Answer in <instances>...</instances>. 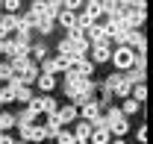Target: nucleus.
Listing matches in <instances>:
<instances>
[{
    "mask_svg": "<svg viewBox=\"0 0 153 144\" xmlns=\"http://www.w3.org/2000/svg\"><path fill=\"white\" fill-rule=\"evenodd\" d=\"M65 73H68V79H65V94L74 100L71 106H82V103H88L91 94H94V82H91L88 76L74 73V71H65Z\"/></svg>",
    "mask_w": 153,
    "mask_h": 144,
    "instance_id": "f257e3e1",
    "label": "nucleus"
},
{
    "mask_svg": "<svg viewBox=\"0 0 153 144\" xmlns=\"http://www.w3.org/2000/svg\"><path fill=\"white\" fill-rule=\"evenodd\" d=\"M115 62V68L124 73L130 71V68H135V59H138V53H135L133 47H127V44H118V47H112V56H109Z\"/></svg>",
    "mask_w": 153,
    "mask_h": 144,
    "instance_id": "f03ea898",
    "label": "nucleus"
},
{
    "mask_svg": "<svg viewBox=\"0 0 153 144\" xmlns=\"http://www.w3.org/2000/svg\"><path fill=\"white\" fill-rule=\"evenodd\" d=\"M6 88H9V94H12V100H21V103H30V100H33V88L24 85V82H18V79H9Z\"/></svg>",
    "mask_w": 153,
    "mask_h": 144,
    "instance_id": "7ed1b4c3",
    "label": "nucleus"
},
{
    "mask_svg": "<svg viewBox=\"0 0 153 144\" xmlns=\"http://www.w3.org/2000/svg\"><path fill=\"white\" fill-rule=\"evenodd\" d=\"M76 118H79V121L94 124V121H100V118H103V112H100V106H97V100H88V103H82V106H79Z\"/></svg>",
    "mask_w": 153,
    "mask_h": 144,
    "instance_id": "20e7f679",
    "label": "nucleus"
},
{
    "mask_svg": "<svg viewBox=\"0 0 153 144\" xmlns=\"http://www.w3.org/2000/svg\"><path fill=\"white\" fill-rule=\"evenodd\" d=\"M91 62H109V56H112V44L109 41H97V44H91Z\"/></svg>",
    "mask_w": 153,
    "mask_h": 144,
    "instance_id": "39448f33",
    "label": "nucleus"
},
{
    "mask_svg": "<svg viewBox=\"0 0 153 144\" xmlns=\"http://www.w3.org/2000/svg\"><path fill=\"white\" fill-rule=\"evenodd\" d=\"M127 47H133L138 56H144V47H147V41H144V36H141L138 30H133V33H130V38H127Z\"/></svg>",
    "mask_w": 153,
    "mask_h": 144,
    "instance_id": "423d86ee",
    "label": "nucleus"
},
{
    "mask_svg": "<svg viewBox=\"0 0 153 144\" xmlns=\"http://www.w3.org/2000/svg\"><path fill=\"white\" fill-rule=\"evenodd\" d=\"M53 118L59 124H71V121H76V106H59L53 112Z\"/></svg>",
    "mask_w": 153,
    "mask_h": 144,
    "instance_id": "0eeeda50",
    "label": "nucleus"
},
{
    "mask_svg": "<svg viewBox=\"0 0 153 144\" xmlns=\"http://www.w3.org/2000/svg\"><path fill=\"white\" fill-rule=\"evenodd\" d=\"M109 141H112V135H109L106 126H94L91 135H88V144H109Z\"/></svg>",
    "mask_w": 153,
    "mask_h": 144,
    "instance_id": "6e6552de",
    "label": "nucleus"
},
{
    "mask_svg": "<svg viewBox=\"0 0 153 144\" xmlns=\"http://www.w3.org/2000/svg\"><path fill=\"white\" fill-rule=\"evenodd\" d=\"M85 41H88V44H97V41H109V38L103 36V30H100V24H91V27L85 30Z\"/></svg>",
    "mask_w": 153,
    "mask_h": 144,
    "instance_id": "1a4fd4ad",
    "label": "nucleus"
},
{
    "mask_svg": "<svg viewBox=\"0 0 153 144\" xmlns=\"http://www.w3.org/2000/svg\"><path fill=\"white\" fill-rule=\"evenodd\" d=\"M91 129H94V126L88 124V121H76L74 138H76V141H88V135H91Z\"/></svg>",
    "mask_w": 153,
    "mask_h": 144,
    "instance_id": "9d476101",
    "label": "nucleus"
},
{
    "mask_svg": "<svg viewBox=\"0 0 153 144\" xmlns=\"http://www.w3.org/2000/svg\"><path fill=\"white\" fill-rule=\"evenodd\" d=\"M36 82H38V88L47 94V91H53V85H56V76H53V73H38Z\"/></svg>",
    "mask_w": 153,
    "mask_h": 144,
    "instance_id": "9b49d317",
    "label": "nucleus"
},
{
    "mask_svg": "<svg viewBox=\"0 0 153 144\" xmlns=\"http://www.w3.org/2000/svg\"><path fill=\"white\" fill-rule=\"evenodd\" d=\"M138 109H141V103H135L133 97H124V106H121V115H124V118H130V115H135Z\"/></svg>",
    "mask_w": 153,
    "mask_h": 144,
    "instance_id": "f8f14e48",
    "label": "nucleus"
},
{
    "mask_svg": "<svg viewBox=\"0 0 153 144\" xmlns=\"http://www.w3.org/2000/svg\"><path fill=\"white\" fill-rule=\"evenodd\" d=\"M15 124H18V121H15V115H12V112H0V132H9Z\"/></svg>",
    "mask_w": 153,
    "mask_h": 144,
    "instance_id": "ddd939ff",
    "label": "nucleus"
},
{
    "mask_svg": "<svg viewBox=\"0 0 153 144\" xmlns=\"http://www.w3.org/2000/svg\"><path fill=\"white\" fill-rule=\"evenodd\" d=\"M74 18H76V12H68V9H62V12L56 15V21L65 27V30H71V27H74Z\"/></svg>",
    "mask_w": 153,
    "mask_h": 144,
    "instance_id": "4468645a",
    "label": "nucleus"
},
{
    "mask_svg": "<svg viewBox=\"0 0 153 144\" xmlns=\"http://www.w3.org/2000/svg\"><path fill=\"white\" fill-rule=\"evenodd\" d=\"M130 97H133L135 103H144V97H147V88H144V82H135L133 91H130Z\"/></svg>",
    "mask_w": 153,
    "mask_h": 144,
    "instance_id": "2eb2a0df",
    "label": "nucleus"
},
{
    "mask_svg": "<svg viewBox=\"0 0 153 144\" xmlns=\"http://www.w3.org/2000/svg\"><path fill=\"white\" fill-rule=\"evenodd\" d=\"M0 9H3L6 15H18V9H21V0H0Z\"/></svg>",
    "mask_w": 153,
    "mask_h": 144,
    "instance_id": "dca6fc26",
    "label": "nucleus"
},
{
    "mask_svg": "<svg viewBox=\"0 0 153 144\" xmlns=\"http://www.w3.org/2000/svg\"><path fill=\"white\" fill-rule=\"evenodd\" d=\"M56 56H65V59H74V44L65 38V41H59V50H56Z\"/></svg>",
    "mask_w": 153,
    "mask_h": 144,
    "instance_id": "f3484780",
    "label": "nucleus"
},
{
    "mask_svg": "<svg viewBox=\"0 0 153 144\" xmlns=\"http://www.w3.org/2000/svg\"><path fill=\"white\" fill-rule=\"evenodd\" d=\"M30 59H38V62H44V56H47V47H44V44H33V47H30Z\"/></svg>",
    "mask_w": 153,
    "mask_h": 144,
    "instance_id": "a211bd4d",
    "label": "nucleus"
},
{
    "mask_svg": "<svg viewBox=\"0 0 153 144\" xmlns=\"http://www.w3.org/2000/svg\"><path fill=\"white\" fill-rule=\"evenodd\" d=\"M76 138H74V132H65V129H59L56 132V144H74Z\"/></svg>",
    "mask_w": 153,
    "mask_h": 144,
    "instance_id": "6ab92c4d",
    "label": "nucleus"
},
{
    "mask_svg": "<svg viewBox=\"0 0 153 144\" xmlns=\"http://www.w3.org/2000/svg\"><path fill=\"white\" fill-rule=\"evenodd\" d=\"M62 6H65L68 12H76L79 6H85V0H62Z\"/></svg>",
    "mask_w": 153,
    "mask_h": 144,
    "instance_id": "aec40b11",
    "label": "nucleus"
},
{
    "mask_svg": "<svg viewBox=\"0 0 153 144\" xmlns=\"http://www.w3.org/2000/svg\"><path fill=\"white\" fill-rule=\"evenodd\" d=\"M30 141H44V126H41V124L33 126V138H30Z\"/></svg>",
    "mask_w": 153,
    "mask_h": 144,
    "instance_id": "412c9836",
    "label": "nucleus"
},
{
    "mask_svg": "<svg viewBox=\"0 0 153 144\" xmlns=\"http://www.w3.org/2000/svg\"><path fill=\"white\" fill-rule=\"evenodd\" d=\"M0 79H3V82H9V79H12V71H9V65H0Z\"/></svg>",
    "mask_w": 153,
    "mask_h": 144,
    "instance_id": "4be33fe9",
    "label": "nucleus"
},
{
    "mask_svg": "<svg viewBox=\"0 0 153 144\" xmlns=\"http://www.w3.org/2000/svg\"><path fill=\"white\" fill-rule=\"evenodd\" d=\"M144 141H147V129L141 126V129H138V144H144Z\"/></svg>",
    "mask_w": 153,
    "mask_h": 144,
    "instance_id": "5701e85b",
    "label": "nucleus"
},
{
    "mask_svg": "<svg viewBox=\"0 0 153 144\" xmlns=\"http://www.w3.org/2000/svg\"><path fill=\"white\" fill-rule=\"evenodd\" d=\"M12 141H15V138H12L9 132H6V135H0V144H12Z\"/></svg>",
    "mask_w": 153,
    "mask_h": 144,
    "instance_id": "b1692460",
    "label": "nucleus"
},
{
    "mask_svg": "<svg viewBox=\"0 0 153 144\" xmlns=\"http://www.w3.org/2000/svg\"><path fill=\"white\" fill-rule=\"evenodd\" d=\"M6 50H9V44H6V41L0 38V53H6Z\"/></svg>",
    "mask_w": 153,
    "mask_h": 144,
    "instance_id": "393cba45",
    "label": "nucleus"
},
{
    "mask_svg": "<svg viewBox=\"0 0 153 144\" xmlns=\"http://www.w3.org/2000/svg\"><path fill=\"white\" fill-rule=\"evenodd\" d=\"M109 144H127V141H124V138H112Z\"/></svg>",
    "mask_w": 153,
    "mask_h": 144,
    "instance_id": "a878e982",
    "label": "nucleus"
},
{
    "mask_svg": "<svg viewBox=\"0 0 153 144\" xmlns=\"http://www.w3.org/2000/svg\"><path fill=\"white\" fill-rule=\"evenodd\" d=\"M85 3H103V0H85Z\"/></svg>",
    "mask_w": 153,
    "mask_h": 144,
    "instance_id": "bb28decb",
    "label": "nucleus"
},
{
    "mask_svg": "<svg viewBox=\"0 0 153 144\" xmlns=\"http://www.w3.org/2000/svg\"><path fill=\"white\" fill-rule=\"evenodd\" d=\"M12 144H27V141H12Z\"/></svg>",
    "mask_w": 153,
    "mask_h": 144,
    "instance_id": "cd10ccee",
    "label": "nucleus"
},
{
    "mask_svg": "<svg viewBox=\"0 0 153 144\" xmlns=\"http://www.w3.org/2000/svg\"><path fill=\"white\" fill-rule=\"evenodd\" d=\"M74 144H88V141H74Z\"/></svg>",
    "mask_w": 153,
    "mask_h": 144,
    "instance_id": "c85d7f7f",
    "label": "nucleus"
}]
</instances>
